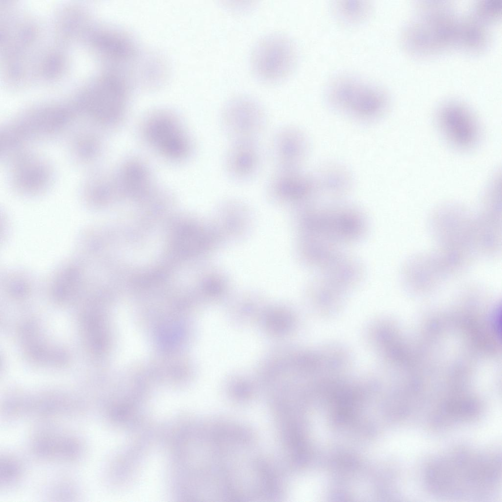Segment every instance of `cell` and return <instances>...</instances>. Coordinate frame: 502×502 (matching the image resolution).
<instances>
[{"label": "cell", "mask_w": 502, "mask_h": 502, "mask_svg": "<svg viewBox=\"0 0 502 502\" xmlns=\"http://www.w3.org/2000/svg\"><path fill=\"white\" fill-rule=\"evenodd\" d=\"M314 179L316 190L323 188L335 193L347 189L350 183L349 176L347 172L336 166L324 168L318 178Z\"/></svg>", "instance_id": "cell-16"}, {"label": "cell", "mask_w": 502, "mask_h": 502, "mask_svg": "<svg viewBox=\"0 0 502 502\" xmlns=\"http://www.w3.org/2000/svg\"><path fill=\"white\" fill-rule=\"evenodd\" d=\"M33 448L37 455L48 458L74 459L81 452L77 440L68 436L41 437L35 441Z\"/></svg>", "instance_id": "cell-13"}, {"label": "cell", "mask_w": 502, "mask_h": 502, "mask_svg": "<svg viewBox=\"0 0 502 502\" xmlns=\"http://www.w3.org/2000/svg\"><path fill=\"white\" fill-rule=\"evenodd\" d=\"M438 127L452 146L460 150L474 148L479 138V128L470 110L462 102L449 100L438 108Z\"/></svg>", "instance_id": "cell-6"}, {"label": "cell", "mask_w": 502, "mask_h": 502, "mask_svg": "<svg viewBox=\"0 0 502 502\" xmlns=\"http://www.w3.org/2000/svg\"><path fill=\"white\" fill-rule=\"evenodd\" d=\"M267 193L275 198L285 200L304 199L315 191L314 177L299 169H277L266 186Z\"/></svg>", "instance_id": "cell-11"}, {"label": "cell", "mask_w": 502, "mask_h": 502, "mask_svg": "<svg viewBox=\"0 0 502 502\" xmlns=\"http://www.w3.org/2000/svg\"><path fill=\"white\" fill-rule=\"evenodd\" d=\"M501 0H480L473 5L470 14L488 26L497 22L501 16Z\"/></svg>", "instance_id": "cell-18"}, {"label": "cell", "mask_w": 502, "mask_h": 502, "mask_svg": "<svg viewBox=\"0 0 502 502\" xmlns=\"http://www.w3.org/2000/svg\"><path fill=\"white\" fill-rule=\"evenodd\" d=\"M21 467L15 459L4 457L0 460V479L4 483H10L18 478L21 473Z\"/></svg>", "instance_id": "cell-20"}, {"label": "cell", "mask_w": 502, "mask_h": 502, "mask_svg": "<svg viewBox=\"0 0 502 502\" xmlns=\"http://www.w3.org/2000/svg\"><path fill=\"white\" fill-rule=\"evenodd\" d=\"M271 151L277 169H299L306 153V138L296 127H282L276 132Z\"/></svg>", "instance_id": "cell-9"}, {"label": "cell", "mask_w": 502, "mask_h": 502, "mask_svg": "<svg viewBox=\"0 0 502 502\" xmlns=\"http://www.w3.org/2000/svg\"><path fill=\"white\" fill-rule=\"evenodd\" d=\"M460 18L450 4L444 1H420L415 18L404 27L402 44L417 57L440 55L456 47Z\"/></svg>", "instance_id": "cell-2"}, {"label": "cell", "mask_w": 502, "mask_h": 502, "mask_svg": "<svg viewBox=\"0 0 502 502\" xmlns=\"http://www.w3.org/2000/svg\"><path fill=\"white\" fill-rule=\"evenodd\" d=\"M265 120L261 104L254 98L246 95L230 99L221 113L222 127L232 141L256 140L263 130Z\"/></svg>", "instance_id": "cell-5"}, {"label": "cell", "mask_w": 502, "mask_h": 502, "mask_svg": "<svg viewBox=\"0 0 502 502\" xmlns=\"http://www.w3.org/2000/svg\"><path fill=\"white\" fill-rule=\"evenodd\" d=\"M501 459L487 453L460 452L435 460L426 474L427 486L443 496L464 498L486 494L501 478Z\"/></svg>", "instance_id": "cell-1"}, {"label": "cell", "mask_w": 502, "mask_h": 502, "mask_svg": "<svg viewBox=\"0 0 502 502\" xmlns=\"http://www.w3.org/2000/svg\"><path fill=\"white\" fill-rule=\"evenodd\" d=\"M122 175V188L126 191L137 193L146 188L147 174L142 166L135 164L129 165Z\"/></svg>", "instance_id": "cell-19"}, {"label": "cell", "mask_w": 502, "mask_h": 502, "mask_svg": "<svg viewBox=\"0 0 502 502\" xmlns=\"http://www.w3.org/2000/svg\"><path fill=\"white\" fill-rule=\"evenodd\" d=\"M477 406L472 402L456 401L443 405L437 417L438 422H458L469 420L477 415Z\"/></svg>", "instance_id": "cell-17"}, {"label": "cell", "mask_w": 502, "mask_h": 502, "mask_svg": "<svg viewBox=\"0 0 502 502\" xmlns=\"http://www.w3.org/2000/svg\"><path fill=\"white\" fill-rule=\"evenodd\" d=\"M92 86L84 94L87 99L92 100L96 111L108 120L119 118L125 110L128 98V87L126 80L112 72Z\"/></svg>", "instance_id": "cell-7"}, {"label": "cell", "mask_w": 502, "mask_h": 502, "mask_svg": "<svg viewBox=\"0 0 502 502\" xmlns=\"http://www.w3.org/2000/svg\"><path fill=\"white\" fill-rule=\"evenodd\" d=\"M146 133L148 139L164 155L173 159L181 158L186 155L187 141L169 117L158 116L151 120Z\"/></svg>", "instance_id": "cell-10"}, {"label": "cell", "mask_w": 502, "mask_h": 502, "mask_svg": "<svg viewBox=\"0 0 502 502\" xmlns=\"http://www.w3.org/2000/svg\"><path fill=\"white\" fill-rule=\"evenodd\" d=\"M297 59V50L292 39L283 33H272L262 37L255 44L251 66L260 81L275 83L292 74Z\"/></svg>", "instance_id": "cell-4"}, {"label": "cell", "mask_w": 502, "mask_h": 502, "mask_svg": "<svg viewBox=\"0 0 502 502\" xmlns=\"http://www.w3.org/2000/svg\"><path fill=\"white\" fill-rule=\"evenodd\" d=\"M325 96L334 108L362 118L383 114L390 104L389 95L381 86L349 74L332 78L326 87Z\"/></svg>", "instance_id": "cell-3"}, {"label": "cell", "mask_w": 502, "mask_h": 502, "mask_svg": "<svg viewBox=\"0 0 502 502\" xmlns=\"http://www.w3.org/2000/svg\"><path fill=\"white\" fill-rule=\"evenodd\" d=\"M261 159V151L256 140L234 141L225 156V170L233 181L246 182L257 174Z\"/></svg>", "instance_id": "cell-8"}, {"label": "cell", "mask_w": 502, "mask_h": 502, "mask_svg": "<svg viewBox=\"0 0 502 502\" xmlns=\"http://www.w3.org/2000/svg\"><path fill=\"white\" fill-rule=\"evenodd\" d=\"M331 14L340 24L347 26L361 25L369 20L374 6L366 0H335L330 4Z\"/></svg>", "instance_id": "cell-15"}, {"label": "cell", "mask_w": 502, "mask_h": 502, "mask_svg": "<svg viewBox=\"0 0 502 502\" xmlns=\"http://www.w3.org/2000/svg\"><path fill=\"white\" fill-rule=\"evenodd\" d=\"M94 42L100 51L118 63H129L137 55V51L131 40L117 32H102L95 36Z\"/></svg>", "instance_id": "cell-14"}, {"label": "cell", "mask_w": 502, "mask_h": 502, "mask_svg": "<svg viewBox=\"0 0 502 502\" xmlns=\"http://www.w3.org/2000/svg\"><path fill=\"white\" fill-rule=\"evenodd\" d=\"M285 314L276 313L270 315L267 320L270 327L277 332H282L288 326V320Z\"/></svg>", "instance_id": "cell-21"}, {"label": "cell", "mask_w": 502, "mask_h": 502, "mask_svg": "<svg viewBox=\"0 0 502 502\" xmlns=\"http://www.w3.org/2000/svg\"><path fill=\"white\" fill-rule=\"evenodd\" d=\"M488 27L470 14L460 18L456 48L470 55H477L485 51L490 43Z\"/></svg>", "instance_id": "cell-12"}]
</instances>
